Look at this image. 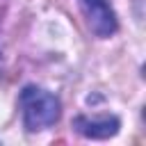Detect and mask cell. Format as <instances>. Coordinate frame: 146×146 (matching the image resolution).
Here are the masks:
<instances>
[{"mask_svg":"<svg viewBox=\"0 0 146 146\" xmlns=\"http://www.w3.org/2000/svg\"><path fill=\"white\" fill-rule=\"evenodd\" d=\"M21 114H23V125L30 132H39L46 130L50 125H55L59 121L62 114V105L59 98L36 84H27L21 91Z\"/></svg>","mask_w":146,"mask_h":146,"instance_id":"obj_1","label":"cell"},{"mask_svg":"<svg viewBox=\"0 0 146 146\" xmlns=\"http://www.w3.org/2000/svg\"><path fill=\"white\" fill-rule=\"evenodd\" d=\"M119 119L114 114H100V116H75L73 128L82 137L89 139H107L119 132Z\"/></svg>","mask_w":146,"mask_h":146,"instance_id":"obj_3","label":"cell"},{"mask_svg":"<svg viewBox=\"0 0 146 146\" xmlns=\"http://www.w3.org/2000/svg\"><path fill=\"white\" fill-rule=\"evenodd\" d=\"M80 9H82V16H84L89 30L96 36L110 39L112 34H116L119 21L107 0H80Z\"/></svg>","mask_w":146,"mask_h":146,"instance_id":"obj_2","label":"cell"}]
</instances>
